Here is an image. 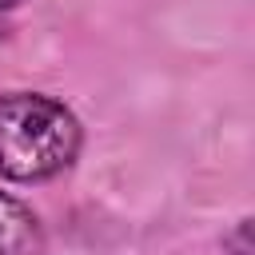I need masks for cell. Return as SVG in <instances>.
<instances>
[{
	"label": "cell",
	"instance_id": "cell-1",
	"mask_svg": "<svg viewBox=\"0 0 255 255\" xmlns=\"http://www.w3.org/2000/svg\"><path fill=\"white\" fill-rule=\"evenodd\" d=\"M80 151V120L52 96L0 100V171L20 183L52 179Z\"/></svg>",
	"mask_w": 255,
	"mask_h": 255
},
{
	"label": "cell",
	"instance_id": "cell-2",
	"mask_svg": "<svg viewBox=\"0 0 255 255\" xmlns=\"http://www.w3.org/2000/svg\"><path fill=\"white\" fill-rule=\"evenodd\" d=\"M0 255H44L40 219L12 195H0Z\"/></svg>",
	"mask_w": 255,
	"mask_h": 255
},
{
	"label": "cell",
	"instance_id": "cell-3",
	"mask_svg": "<svg viewBox=\"0 0 255 255\" xmlns=\"http://www.w3.org/2000/svg\"><path fill=\"white\" fill-rule=\"evenodd\" d=\"M12 4H20V0H0V8H12Z\"/></svg>",
	"mask_w": 255,
	"mask_h": 255
}]
</instances>
